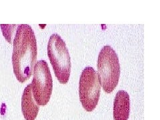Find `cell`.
<instances>
[{
  "mask_svg": "<svg viewBox=\"0 0 160 120\" xmlns=\"http://www.w3.org/2000/svg\"><path fill=\"white\" fill-rule=\"evenodd\" d=\"M33 74V96L39 106H45L49 102L53 89V80L48 63L45 60L36 62Z\"/></svg>",
  "mask_w": 160,
  "mask_h": 120,
  "instance_id": "obj_5",
  "label": "cell"
},
{
  "mask_svg": "<svg viewBox=\"0 0 160 120\" xmlns=\"http://www.w3.org/2000/svg\"><path fill=\"white\" fill-rule=\"evenodd\" d=\"M48 55L58 81L66 84L71 72L70 56L65 42L58 34L51 35L48 44Z\"/></svg>",
  "mask_w": 160,
  "mask_h": 120,
  "instance_id": "obj_3",
  "label": "cell"
},
{
  "mask_svg": "<svg viewBox=\"0 0 160 120\" xmlns=\"http://www.w3.org/2000/svg\"><path fill=\"white\" fill-rule=\"evenodd\" d=\"M13 44V72L16 79L23 83L30 78L37 59V41L30 25L21 24L17 27Z\"/></svg>",
  "mask_w": 160,
  "mask_h": 120,
  "instance_id": "obj_1",
  "label": "cell"
},
{
  "mask_svg": "<svg viewBox=\"0 0 160 120\" xmlns=\"http://www.w3.org/2000/svg\"><path fill=\"white\" fill-rule=\"evenodd\" d=\"M97 66L100 85L105 92L111 93L118 84L120 75L118 57L111 47L106 45L101 49Z\"/></svg>",
  "mask_w": 160,
  "mask_h": 120,
  "instance_id": "obj_2",
  "label": "cell"
},
{
  "mask_svg": "<svg viewBox=\"0 0 160 120\" xmlns=\"http://www.w3.org/2000/svg\"><path fill=\"white\" fill-rule=\"evenodd\" d=\"M39 106L36 104L33 96L32 86L27 85L21 97V111L25 120H35L37 118Z\"/></svg>",
  "mask_w": 160,
  "mask_h": 120,
  "instance_id": "obj_6",
  "label": "cell"
},
{
  "mask_svg": "<svg viewBox=\"0 0 160 120\" xmlns=\"http://www.w3.org/2000/svg\"><path fill=\"white\" fill-rule=\"evenodd\" d=\"M129 96L125 91L120 90L116 93L114 103V120H128L129 116Z\"/></svg>",
  "mask_w": 160,
  "mask_h": 120,
  "instance_id": "obj_7",
  "label": "cell"
},
{
  "mask_svg": "<svg viewBox=\"0 0 160 120\" xmlns=\"http://www.w3.org/2000/svg\"><path fill=\"white\" fill-rule=\"evenodd\" d=\"M101 85L97 72L92 67L83 70L79 79V95L83 107L92 111L96 107L100 97Z\"/></svg>",
  "mask_w": 160,
  "mask_h": 120,
  "instance_id": "obj_4",
  "label": "cell"
}]
</instances>
